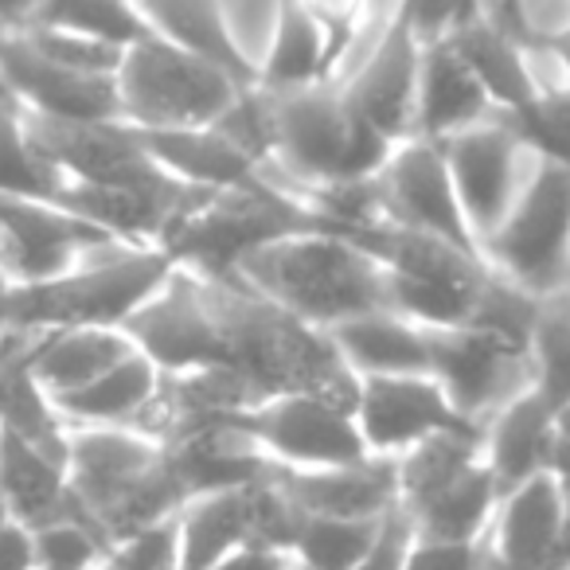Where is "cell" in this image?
<instances>
[{
  "mask_svg": "<svg viewBox=\"0 0 570 570\" xmlns=\"http://www.w3.org/2000/svg\"><path fill=\"white\" fill-rule=\"evenodd\" d=\"M403 24H411V32L422 43H438L458 36L465 24H473L476 17H484L481 0H399L395 12Z\"/></svg>",
  "mask_w": 570,
  "mask_h": 570,
  "instance_id": "39",
  "label": "cell"
},
{
  "mask_svg": "<svg viewBox=\"0 0 570 570\" xmlns=\"http://www.w3.org/2000/svg\"><path fill=\"white\" fill-rule=\"evenodd\" d=\"M0 90L20 110L59 121H121L118 79L87 75L43 56L24 32H0Z\"/></svg>",
  "mask_w": 570,
  "mask_h": 570,
  "instance_id": "16",
  "label": "cell"
},
{
  "mask_svg": "<svg viewBox=\"0 0 570 570\" xmlns=\"http://www.w3.org/2000/svg\"><path fill=\"white\" fill-rule=\"evenodd\" d=\"M246 90L235 75L176 43L149 36L126 51L118 71L121 121L134 129L215 126Z\"/></svg>",
  "mask_w": 570,
  "mask_h": 570,
  "instance_id": "9",
  "label": "cell"
},
{
  "mask_svg": "<svg viewBox=\"0 0 570 570\" xmlns=\"http://www.w3.org/2000/svg\"><path fill=\"white\" fill-rule=\"evenodd\" d=\"M297 570H305V567H297Z\"/></svg>",
  "mask_w": 570,
  "mask_h": 570,
  "instance_id": "51",
  "label": "cell"
},
{
  "mask_svg": "<svg viewBox=\"0 0 570 570\" xmlns=\"http://www.w3.org/2000/svg\"><path fill=\"white\" fill-rule=\"evenodd\" d=\"M333 82L325 56V36L309 20V12L297 0H277L274 36H269L266 56L258 59V82L262 90H302Z\"/></svg>",
  "mask_w": 570,
  "mask_h": 570,
  "instance_id": "31",
  "label": "cell"
},
{
  "mask_svg": "<svg viewBox=\"0 0 570 570\" xmlns=\"http://www.w3.org/2000/svg\"><path fill=\"white\" fill-rule=\"evenodd\" d=\"M114 554L90 520H59L36 531V570H95Z\"/></svg>",
  "mask_w": 570,
  "mask_h": 570,
  "instance_id": "37",
  "label": "cell"
},
{
  "mask_svg": "<svg viewBox=\"0 0 570 570\" xmlns=\"http://www.w3.org/2000/svg\"><path fill=\"white\" fill-rule=\"evenodd\" d=\"M535 56H547L554 67H559V75H562V82H570V20L559 28V32L551 36V40L543 43V48L535 51Z\"/></svg>",
  "mask_w": 570,
  "mask_h": 570,
  "instance_id": "44",
  "label": "cell"
},
{
  "mask_svg": "<svg viewBox=\"0 0 570 570\" xmlns=\"http://www.w3.org/2000/svg\"><path fill=\"white\" fill-rule=\"evenodd\" d=\"M375 199H380L383 223L442 238V243L458 246V250L484 258L438 141L411 137V141L399 145L387 165H383V173L375 176Z\"/></svg>",
  "mask_w": 570,
  "mask_h": 570,
  "instance_id": "14",
  "label": "cell"
},
{
  "mask_svg": "<svg viewBox=\"0 0 570 570\" xmlns=\"http://www.w3.org/2000/svg\"><path fill=\"white\" fill-rule=\"evenodd\" d=\"M67 476L110 547L176 520L188 504L168 442L137 426H67Z\"/></svg>",
  "mask_w": 570,
  "mask_h": 570,
  "instance_id": "2",
  "label": "cell"
},
{
  "mask_svg": "<svg viewBox=\"0 0 570 570\" xmlns=\"http://www.w3.org/2000/svg\"><path fill=\"white\" fill-rule=\"evenodd\" d=\"M531 387L554 406L570 411V285L543 297L531 333Z\"/></svg>",
  "mask_w": 570,
  "mask_h": 570,
  "instance_id": "34",
  "label": "cell"
},
{
  "mask_svg": "<svg viewBox=\"0 0 570 570\" xmlns=\"http://www.w3.org/2000/svg\"><path fill=\"white\" fill-rule=\"evenodd\" d=\"M0 570H36V531L20 520L0 523Z\"/></svg>",
  "mask_w": 570,
  "mask_h": 570,
  "instance_id": "42",
  "label": "cell"
},
{
  "mask_svg": "<svg viewBox=\"0 0 570 570\" xmlns=\"http://www.w3.org/2000/svg\"><path fill=\"white\" fill-rule=\"evenodd\" d=\"M110 230L79 219L51 199L0 196V269L17 282H43L114 246Z\"/></svg>",
  "mask_w": 570,
  "mask_h": 570,
  "instance_id": "17",
  "label": "cell"
},
{
  "mask_svg": "<svg viewBox=\"0 0 570 570\" xmlns=\"http://www.w3.org/2000/svg\"><path fill=\"white\" fill-rule=\"evenodd\" d=\"M430 375L465 419L484 426L508 399L531 387V356L489 328H430Z\"/></svg>",
  "mask_w": 570,
  "mask_h": 570,
  "instance_id": "15",
  "label": "cell"
},
{
  "mask_svg": "<svg viewBox=\"0 0 570 570\" xmlns=\"http://www.w3.org/2000/svg\"><path fill=\"white\" fill-rule=\"evenodd\" d=\"M352 375H430V328L403 313H372L328 333Z\"/></svg>",
  "mask_w": 570,
  "mask_h": 570,
  "instance_id": "27",
  "label": "cell"
},
{
  "mask_svg": "<svg viewBox=\"0 0 570 570\" xmlns=\"http://www.w3.org/2000/svg\"><path fill=\"white\" fill-rule=\"evenodd\" d=\"M212 570H297V559L294 551H285V547H274V543H243L219 559Z\"/></svg>",
  "mask_w": 570,
  "mask_h": 570,
  "instance_id": "41",
  "label": "cell"
},
{
  "mask_svg": "<svg viewBox=\"0 0 570 570\" xmlns=\"http://www.w3.org/2000/svg\"><path fill=\"white\" fill-rule=\"evenodd\" d=\"M515 0H481V9H484V17H489V12H500V9H512Z\"/></svg>",
  "mask_w": 570,
  "mask_h": 570,
  "instance_id": "46",
  "label": "cell"
},
{
  "mask_svg": "<svg viewBox=\"0 0 570 570\" xmlns=\"http://www.w3.org/2000/svg\"><path fill=\"white\" fill-rule=\"evenodd\" d=\"M399 508L419 539L484 543L500 489L484 461V434H442L399 458Z\"/></svg>",
  "mask_w": 570,
  "mask_h": 570,
  "instance_id": "7",
  "label": "cell"
},
{
  "mask_svg": "<svg viewBox=\"0 0 570 570\" xmlns=\"http://www.w3.org/2000/svg\"><path fill=\"white\" fill-rule=\"evenodd\" d=\"M348 235L383 262L391 309L406 321L426 328H458L473 321L481 289L492 274L484 258L395 223H372Z\"/></svg>",
  "mask_w": 570,
  "mask_h": 570,
  "instance_id": "8",
  "label": "cell"
},
{
  "mask_svg": "<svg viewBox=\"0 0 570 570\" xmlns=\"http://www.w3.org/2000/svg\"><path fill=\"white\" fill-rule=\"evenodd\" d=\"M173 269L176 262L160 246H102L67 274L12 285L4 333L126 328L129 317L173 277Z\"/></svg>",
  "mask_w": 570,
  "mask_h": 570,
  "instance_id": "5",
  "label": "cell"
},
{
  "mask_svg": "<svg viewBox=\"0 0 570 570\" xmlns=\"http://www.w3.org/2000/svg\"><path fill=\"white\" fill-rule=\"evenodd\" d=\"M403 570H489L484 543H445V539L414 535Z\"/></svg>",
  "mask_w": 570,
  "mask_h": 570,
  "instance_id": "40",
  "label": "cell"
},
{
  "mask_svg": "<svg viewBox=\"0 0 570 570\" xmlns=\"http://www.w3.org/2000/svg\"><path fill=\"white\" fill-rule=\"evenodd\" d=\"M137 344L126 328H63V333H40L32 348V372L51 399L95 383L126 356H134Z\"/></svg>",
  "mask_w": 570,
  "mask_h": 570,
  "instance_id": "30",
  "label": "cell"
},
{
  "mask_svg": "<svg viewBox=\"0 0 570 570\" xmlns=\"http://www.w3.org/2000/svg\"><path fill=\"white\" fill-rule=\"evenodd\" d=\"M492 274L535 297H551L570 285V168L531 165L528 184L512 212L481 243Z\"/></svg>",
  "mask_w": 570,
  "mask_h": 570,
  "instance_id": "10",
  "label": "cell"
},
{
  "mask_svg": "<svg viewBox=\"0 0 570 570\" xmlns=\"http://www.w3.org/2000/svg\"><path fill=\"white\" fill-rule=\"evenodd\" d=\"M356 426L372 458H403L442 434H484L481 422L465 419L434 375H360Z\"/></svg>",
  "mask_w": 570,
  "mask_h": 570,
  "instance_id": "13",
  "label": "cell"
},
{
  "mask_svg": "<svg viewBox=\"0 0 570 570\" xmlns=\"http://www.w3.org/2000/svg\"><path fill=\"white\" fill-rule=\"evenodd\" d=\"M12 336H17V333H0V360H4V352H9Z\"/></svg>",
  "mask_w": 570,
  "mask_h": 570,
  "instance_id": "47",
  "label": "cell"
},
{
  "mask_svg": "<svg viewBox=\"0 0 570 570\" xmlns=\"http://www.w3.org/2000/svg\"><path fill=\"white\" fill-rule=\"evenodd\" d=\"M0 497L32 531L59 520H90L71 489L67 461L4 426H0Z\"/></svg>",
  "mask_w": 570,
  "mask_h": 570,
  "instance_id": "22",
  "label": "cell"
},
{
  "mask_svg": "<svg viewBox=\"0 0 570 570\" xmlns=\"http://www.w3.org/2000/svg\"><path fill=\"white\" fill-rule=\"evenodd\" d=\"M277 489L305 515L333 520H383L399 508V461L364 458L336 469H277Z\"/></svg>",
  "mask_w": 570,
  "mask_h": 570,
  "instance_id": "21",
  "label": "cell"
},
{
  "mask_svg": "<svg viewBox=\"0 0 570 570\" xmlns=\"http://www.w3.org/2000/svg\"><path fill=\"white\" fill-rule=\"evenodd\" d=\"M438 145L445 153L469 227H473L476 243H484L504 223L520 188L528 184L531 173L523 176V157H531V153L515 141V134L500 121V114Z\"/></svg>",
  "mask_w": 570,
  "mask_h": 570,
  "instance_id": "18",
  "label": "cell"
},
{
  "mask_svg": "<svg viewBox=\"0 0 570 570\" xmlns=\"http://www.w3.org/2000/svg\"><path fill=\"white\" fill-rule=\"evenodd\" d=\"M547 476L554 481L567 508V531H570V411L559 414V430H554V445H551V461H547Z\"/></svg>",
  "mask_w": 570,
  "mask_h": 570,
  "instance_id": "43",
  "label": "cell"
},
{
  "mask_svg": "<svg viewBox=\"0 0 570 570\" xmlns=\"http://www.w3.org/2000/svg\"><path fill=\"white\" fill-rule=\"evenodd\" d=\"M28 134L40 157L63 176L67 184L90 188H137V191H180L188 184L160 173L141 149L137 134L126 121H59L28 114Z\"/></svg>",
  "mask_w": 570,
  "mask_h": 570,
  "instance_id": "12",
  "label": "cell"
},
{
  "mask_svg": "<svg viewBox=\"0 0 570 570\" xmlns=\"http://www.w3.org/2000/svg\"><path fill=\"white\" fill-rule=\"evenodd\" d=\"M489 570H562L570 562L567 508L551 476L512 489L484 535Z\"/></svg>",
  "mask_w": 570,
  "mask_h": 570,
  "instance_id": "20",
  "label": "cell"
},
{
  "mask_svg": "<svg viewBox=\"0 0 570 570\" xmlns=\"http://www.w3.org/2000/svg\"><path fill=\"white\" fill-rule=\"evenodd\" d=\"M450 43L469 63V71L476 75V82L484 87V95H489L497 114L520 110V106H528L543 90L535 67H531L535 51H528L520 40H512L489 17H476L458 36H450Z\"/></svg>",
  "mask_w": 570,
  "mask_h": 570,
  "instance_id": "29",
  "label": "cell"
},
{
  "mask_svg": "<svg viewBox=\"0 0 570 570\" xmlns=\"http://www.w3.org/2000/svg\"><path fill=\"white\" fill-rule=\"evenodd\" d=\"M238 277L321 333L372 313H395L387 269L348 230L282 238L254 254Z\"/></svg>",
  "mask_w": 570,
  "mask_h": 570,
  "instance_id": "4",
  "label": "cell"
},
{
  "mask_svg": "<svg viewBox=\"0 0 570 570\" xmlns=\"http://www.w3.org/2000/svg\"><path fill=\"white\" fill-rule=\"evenodd\" d=\"M134 129V126H129ZM149 160L168 173L173 180L188 184L199 191H227L246 188V184L266 180L262 165L246 157L230 137H223L215 126L199 129H134Z\"/></svg>",
  "mask_w": 570,
  "mask_h": 570,
  "instance_id": "23",
  "label": "cell"
},
{
  "mask_svg": "<svg viewBox=\"0 0 570 570\" xmlns=\"http://www.w3.org/2000/svg\"><path fill=\"white\" fill-rule=\"evenodd\" d=\"M126 333L165 375L223 372L258 399L328 395L356 403V375L328 333L297 321L243 277L176 266Z\"/></svg>",
  "mask_w": 570,
  "mask_h": 570,
  "instance_id": "1",
  "label": "cell"
},
{
  "mask_svg": "<svg viewBox=\"0 0 570 570\" xmlns=\"http://www.w3.org/2000/svg\"><path fill=\"white\" fill-rule=\"evenodd\" d=\"M562 570H570V562H567V567H562Z\"/></svg>",
  "mask_w": 570,
  "mask_h": 570,
  "instance_id": "50",
  "label": "cell"
},
{
  "mask_svg": "<svg viewBox=\"0 0 570 570\" xmlns=\"http://www.w3.org/2000/svg\"><path fill=\"white\" fill-rule=\"evenodd\" d=\"M387 520V515H383ZM383 520H333L305 515L294 539V559L305 570H356L380 539Z\"/></svg>",
  "mask_w": 570,
  "mask_h": 570,
  "instance_id": "35",
  "label": "cell"
},
{
  "mask_svg": "<svg viewBox=\"0 0 570 570\" xmlns=\"http://www.w3.org/2000/svg\"><path fill=\"white\" fill-rule=\"evenodd\" d=\"M165 372L141 348L126 356L118 367L98 375L95 383L51 399L67 426H137L145 430L153 403L160 395Z\"/></svg>",
  "mask_w": 570,
  "mask_h": 570,
  "instance_id": "26",
  "label": "cell"
},
{
  "mask_svg": "<svg viewBox=\"0 0 570 570\" xmlns=\"http://www.w3.org/2000/svg\"><path fill=\"white\" fill-rule=\"evenodd\" d=\"M309 230L341 227L289 191L258 180L199 199L188 215L173 223L160 250H168V258L184 269L235 277L258 250L282 243V238L309 235Z\"/></svg>",
  "mask_w": 570,
  "mask_h": 570,
  "instance_id": "6",
  "label": "cell"
},
{
  "mask_svg": "<svg viewBox=\"0 0 570 570\" xmlns=\"http://www.w3.org/2000/svg\"><path fill=\"white\" fill-rule=\"evenodd\" d=\"M137 9L145 12L153 36L223 67L246 87L258 82V63L246 59V51L238 48L223 0H137Z\"/></svg>",
  "mask_w": 570,
  "mask_h": 570,
  "instance_id": "28",
  "label": "cell"
},
{
  "mask_svg": "<svg viewBox=\"0 0 570 570\" xmlns=\"http://www.w3.org/2000/svg\"><path fill=\"white\" fill-rule=\"evenodd\" d=\"M12 285H17V277H9L4 269H0V333H4V305H9Z\"/></svg>",
  "mask_w": 570,
  "mask_h": 570,
  "instance_id": "45",
  "label": "cell"
},
{
  "mask_svg": "<svg viewBox=\"0 0 570 570\" xmlns=\"http://www.w3.org/2000/svg\"><path fill=\"white\" fill-rule=\"evenodd\" d=\"M274 469H336L372 458L352 403L328 395H274L246 411L223 414Z\"/></svg>",
  "mask_w": 570,
  "mask_h": 570,
  "instance_id": "11",
  "label": "cell"
},
{
  "mask_svg": "<svg viewBox=\"0 0 570 570\" xmlns=\"http://www.w3.org/2000/svg\"><path fill=\"white\" fill-rule=\"evenodd\" d=\"M262 95L274 121V160L262 168V176L309 207L313 196L325 188L375 180L399 149L352 114L341 82Z\"/></svg>",
  "mask_w": 570,
  "mask_h": 570,
  "instance_id": "3",
  "label": "cell"
},
{
  "mask_svg": "<svg viewBox=\"0 0 570 570\" xmlns=\"http://www.w3.org/2000/svg\"><path fill=\"white\" fill-rule=\"evenodd\" d=\"M419 75H422V40L411 24L391 20L375 43L372 59L356 75L341 79L352 114L383 134L391 145L414 137V114H419Z\"/></svg>",
  "mask_w": 570,
  "mask_h": 570,
  "instance_id": "19",
  "label": "cell"
},
{
  "mask_svg": "<svg viewBox=\"0 0 570 570\" xmlns=\"http://www.w3.org/2000/svg\"><path fill=\"white\" fill-rule=\"evenodd\" d=\"M95 570H118V567H114V554H110V559L102 562V567H95Z\"/></svg>",
  "mask_w": 570,
  "mask_h": 570,
  "instance_id": "49",
  "label": "cell"
},
{
  "mask_svg": "<svg viewBox=\"0 0 570 570\" xmlns=\"http://www.w3.org/2000/svg\"><path fill=\"white\" fill-rule=\"evenodd\" d=\"M63 184V176L32 145L20 102L0 90V196L56 199Z\"/></svg>",
  "mask_w": 570,
  "mask_h": 570,
  "instance_id": "33",
  "label": "cell"
},
{
  "mask_svg": "<svg viewBox=\"0 0 570 570\" xmlns=\"http://www.w3.org/2000/svg\"><path fill=\"white\" fill-rule=\"evenodd\" d=\"M9 520H17V515L9 512V504H4V497H0V523H9Z\"/></svg>",
  "mask_w": 570,
  "mask_h": 570,
  "instance_id": "48",
  "label": "cell"
},
{
  "mask_svg": "<svg viewBox=\"0 0 570 570\" xmlns=\"http://www.w3.org/2000/svg\"><path fill=\"white\" fill-rule=\"evenodd\" d=\"M554 430H559V411L535 387L508 399L484 422V461H489L492 476H497L500 500L512 489L547 473Z\"/></svg>",
  "mask_w": 570,
  "mask_h": 570,
  "instance_id": "24",
  "label": "cell"
},
{
  "mask_svg": "<svg viewBox=\"0 0 570 570\" xmlns=\"http://www.w3.org/2000/svg\"><path fill=\"white\" fill-rule=\"evenodd\" d=\"M497 118L489 95L458 56L450 40L422 43V75H419V114H414V137L422 141H450L481 121Z\"/></svg>",
  "mask_w": 570,
  "mask_h": 570,
  "instance_id": "25",
  "label": "cell"
},
{
  "mask_svg": "<svg viewBox=\"0 0 570 570\" xmlns=\"http://www.w3.org/2000/svg\"><path fill=\"white\" fill-rule=\"evenodd\" d=\"M309 20L325 36V56H328V75L336 82L344 56L356 48V40L364 36L367 17H372V0H297Z\"/></svg>",
  "mask_w": 570,
  "mask_h": 570,
  "instance_id": "38",
  "label": "cell"
},
{
  "mask_svg": "<svg viewBox=\"0 0 570 570\" xmlns=\"http://www.w3.org/2000/svg\"><path fill=\"white\" fill-rule=\"evenodd\" d=\"M500 121L535 160L570 168V82L543 87L528 106L500 114Z\"/></svg>",
  "mask_w": 570,
  "mask_h": 570,
  "instance_id": "36",
  "label": "cell"
},
{
  "mask_svg": "<svg viewBox=\"0 0 570 570\" xmlns=\"http://www.w3.org/2000/svg\"><path fill=\"white\" fill-rule=\"evenodd\" d=\"M28 24L56 28V32L106 43V48L118 51L137 48V43L153 36L145 12L137 9V0H43Z\"/></svg>",
  "mask_w": 570,
  "mask_h": 570,
  "instance_id": "32",
  "label": "cell"
}]
</instances>
